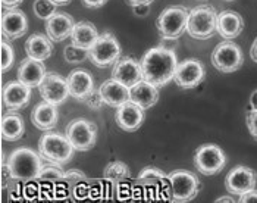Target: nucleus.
Listing matches in <instances>:
<instances>
[{
  "mask_svg": "<svg viewBox=\"0 0 257 203\" xmlns=\"http://www.w3.org/2000/svg\"><path fill=\"white\" fill-rule=\"evenodd\" d=\"M143 80L156 87H163L174 78L177 69V55L166 47H153L147 50L140 62Z\"/></svg>",
  "mask_w": 257,
  "mask_h": 203,
  "instance_id": "f257e3e1",
  "label": "nucleus"
},
{
  "mask_svg": "<svg viewBox=\"0 0 257 203\" xmlns=\"http://www.w3.org/2000/svg\"><path fill=\"white\" fill-rule=\"evenodd\" d=\"M6 166L12 178L20 181H33L39 178L43 163L37 152L28 147H20L11 153Z\"/></svg>",
  "mask_w": 257,
  "mask_h": 203,
  "instance_id": "f03ea898",
  "label": "nucleus"
},
{
  "mask_svg": "<svg viewBox=\"0 0 257 203\" xmlns=\"http://www.w3.org/2000/svg\"><path fill=\"white\" fill-rule=\"evenodd\" d=\"M218 14L213 6L201 5L190 11L185 31L196 40H207L216 31Z\"/></svg>",
  "mask_w": 257,
  "mask_h": 203,
  "instance_id": "7ed1b4c3",
  "label": "nucleus"
},
{
  "mask_svg": "<svg viewBox=\"0 0 257 203\" xmlns=\"http://www.w3.org/2000/svg\"><path fill=\"white\" fill-rule=\"evenodd\" d=\"M188 14L190 11L184 6L166 8L156 20V28L159 30L160 36L166 40L179 39L187 28Z\"/></svg>",
  "mask_w": 257,
  "mask_h": 203,
  "instance_id": "20e7f679",
  "label": "nucleus"
},
{
  "mask_svg": "<svg viewBox=\"0 0 257 203\" xmlns=\"http://www.w3.org/2000/svg\"><path fill=\"white\" fill-rule=\"evenodd\" d=\"M168 181L174 202H190L197 196L201 188L197 175L187 169H177L168 174Z\"/></svg>",
  "mask_w": 257,
  "mask_h": 203,
  "instance_id": "39448f33",
  "label": "nucleus"
},
{
  "mask_svg": "<svg viewBox=\"0 0 257 203\" xmlns=\"http://www.w3.org/2000/svg\"><path fill=\"white\" fill-rule=\"evenodd\" d=\"M40 156L46 161L53 163L68 162L74 155V147L66 136L59 133H47L44 134L39 143Z\"/></svg>",
  "mask_w": 257,
  "mask_h": 203,
  "instance_id": "423d86ee",
  "label": "nucleus"
},
{
  "mask_svg": "<svg viewBox=\"0 0 257 203\" xmlns=\"http://www.w3.org/2000/svg\"><path fill=\"white\" fill-rule=\"evenodd\" d=\"M87 52L90 61L99 68L115 65V62L120 58V46L115 36L110 33L99 34L97 40L93 43V46Z\"/></svg>",
  "mask_w": 257,
  "mask_h": 203,
  "instance_id": "0eeeda50",
  "label": "nucleus"
},
{
  "mask_svg": "<svg viewBox=\"0 0 257 203\" xmlns=\"http://www.w3.org/2000/svg\"><path fill=\"white\" fill-rule=\"evenodd\" d=\"M66 137L71 142L74 150L87 152L97 140V127L96 124L84 118H77L69 122L66 127Z\"/></svg>",
  "mask_w": 257,
  "mask_h": 203,
  "instance_id": "6e6552de",
  "label": "nucleus"
},
{
  "mask_svg": "<svg viewBox=\"0 0 257 203\" xmlns=\"http://www.w3.org/2000/svg\"><path fill=\"white\" fill-rule=\"evenodd\" d=\"M194 165L203 175H215L226 165V156L216 144H203L196 150Z\"/></svg>",
  "mask_w": 257,
  "mask_h": 203,
  "instance_id": "1a4fd4ad",
  "label": "nucleus"
},
{
  "mask_svg": "<svg viewBox=\"0 0 257 203\" xmlns=\"http://www.w3.org/2000/svg\"><path fill=\"white\" fill-rule=\"evenodd\" d=\"M242 62L244 56L241 47L231 40L219 43L212 52V63L220 72H234L242 66Z\"/></svg>",
  "mask_w": 257,
  "mask_h": 203,
  "instance_id": "9d476101",
  "label": "nucleus"
},
{
  "mask_svg": "<svg viewBox=\"0 0 257 203\" xmlns=\"http://www.w3.org/2000/svg\"><path fill=\"white\" fill-rule=\"evenodd\" d=\"M204 77H206V69L201 62L197 59H185L177 65L174 81L177 82V85L181 88L190 90L200 85L204 80Z\"/></svg>",
  "mask_w": 257,
  "mask_h": 203,
  "instance_id": "9b49d317",
  "label": "nucleus"
},
{
  "mask_svg": "<svg viewBox=\"0 0 257 203\" xmlns=\"http://www.w3.org/2000/svg\"><path fill=\"white\" fill-rule=\"evenodd\" d=\"M39 90L43 100L52 103V105H56V106L62 105L69 96L66 78H63L62 75L55 74V72L44 75L43 81L40 82Z\"/></svg>",
  "mask_w": 257,
  "mask_h": 203,
  "instance_id": "f8f14e48",
  "label": "nucleus"
},
{
  "mask_svg": "<svg viewBox=\"0 0 257 203\" xmlns=\"http://www.w3.org/2000/svg\"><path fill=\"white\" fill-rule=\"evenodd\" d=\"M257 174L247 166H235L231 169L225 178V187L231 194L241 196L256 187Z\"/></svg>",
  "mask_w": 257,
  "mask_h": 203,
  "instance_id": "ddd939ff",
  "label": "nucleus"
},
{
  "mask_svg": "<svg viewBox=\"0 0 257 203\" xmlns=\"http://www.w3.org/2000/svg\"><path fill=\"white\" fill-rule=\"evenodd\" d=\"M0 30L6 40L20 39L28 30V20L22 11L17 8H9L2 17Z\"/></svg>",
  "mask_w": 257,
  "mask_h": 203,
  "instance_id": "4468645a",
  "label": "nucleus"
},
{
  "mask_svg": "<svg viewBox=\"0 0 257 203\" xmlns=\"http://www.w3.org/2000/svg\"><path fill=\"white\" fill-rule=\"evenodd\" d=\"M112 75L115 80H118L123 85H126L128 88H131L133 85H136L137 82L143 80L141 65L130 56L119 58L118 61L115 62Z\"/></svg>",
  "mask_w": 257,
  "mask_h": 203,
  "instance_id": "2eb2a0df",
  "label": "nucleus"
},
{
  "mask_svg": "<svg viewBox=\"0 0 257 203\" xmlns=\"http://www.w3.org/2000/svg\"><path fill=\"white\" fill-rule=\"evenodd\" d=\"M115 121L119 125V128L123 131H128V133L137 131L141 127V124L144 122V111L134 102H125L118 108Z\"/></svg>",
  "mask_w": 257,
  "mask_h": 203,
  "instance_id": "dca6fc26",
  "label": "nucleus"
},
{
  "mask_svg": "<svg viewBox=\"0 0 257 203\" xmlns=\"http://www.w3.org/2000/svg\"><path fill=\"white\" fill-rule=\"evenodd\" d=\"M31 99V88L18 80L8 82L3 88V103L9 111H20Z\"/></svg>",
  "mask_w": 257,
  "mask_h": 203,
  "instance_id": "f3484780",
  "label": "nucleus"
},
{
  "mask_svg": "<svg viewBox=\"0 0 257 203\" xmlns=\"http://www.w3.org/2000/svg\"><path fill=\"white\" fill-rule=\"evenodd\" d=\"M74 24L75 21L71 15L56 12L49 20H46V34L52 41L59 43L71 36Z\"/></svg>",
  "mask_w": 257,
  "mask_h": 203,
  "instance_id": "a211bd4d",
  "label": "nucleus"
},
{
  "mask_svg": "<svg viewBox=\"0 0 257 203\" xmlns=\"http://www.w3.org/2000/svg\"><path fill=\"white\" fill-rule=\"evenodd\" d=\"M68 90H69V96H72L77 100H84L93 90H94V82L93 77L90 72H87L85 69H74L68 78Z\"/></svg>",
  "mask_w": 257,
  "mask_h": 203,
  "instance_id": "6ab92c4d",
  "label": "nucleus"
},
{
  "mask_svg": "<svg viewBox=\"0 0 257 203\" xmlns=\"http://www.w3.org/2000/svg\"><path fill=\"white\" fill-rule=\"evenodd\" d=\"M244 30V20L235 11H223L216 18V31L225 39L232 40Z\"/></svg>",
  "mask_w": 257,
  "mask_h": 203,
  "instance_id": "aec40b11",
  "label": "nucleus"
},
{
  "mask_svg": "<svg viewBox=\"0 0 257 203\" xmlns=\"http://www.w3.org/2000/svg\"><path fill=\"white\" fill-rule=\"evenodd\" d=\"M46 74L47 72H46L44 63L33 58H25L21 62L20 68H18V80L22 84L28 85L30 88L39 87Z\"/></svg>",
  "mask_w": 257,
  "mask_h": 203,
  "instance_id": "412c9836",
  "label": "nucleus"
},
{
  "mask_svg": "<svg viewBox=\"0 0 257 203\" xmlns=\"http://www.w3.org/2000/svg\"><path fill=\"white\" fill-rule=\"evenodd\" d=\"M99 91L103 102L112 108H119L120 105L130 100V88L118 80H115L113 77L103 82L100 85Z\"/></svg>",
  "mask_w": 257,
  "mask_h": 203,
  "instance_id": "4be33fe9",
  "label": "nucleus"
},
{
  "mask_svg": "<svg viewBox=\"0 0 257 203\" xmlns=\"http://www.w3.org/2000/svg\"><path fill=\"white\" fill-rule=\"evenodd\" d=\"M130 100L134 102L143 111H146L158 103L159 88L150 82L141 80L130 88Z\"/></svg>",
  "mask_w": 257,
  "mask_h": 203,
  "instance_id": "5701e85b",
  "label": "nucleus"
},
{
  "mask_svg": "<svg viewBox=\"0 0 257 203\" xmlns=\"http://www.w3.org/2000/svg\"><path fill=\"white\" fill-rule=\"evenodd\" d=\"M58 117H59L58 106L43 100L34 108V111L31 114V121L39 130L47 131V130H52L56 127Z\"/></svg>",
  "mask_w": 257,
  "mask_h": 203,
  "instance_id": "b1692460",
  "label": "nucleus"
},
{
  "mask_svg": "<svg viewBox=\"0 0 257 203\" xmlns=\"http://www.w3.org/2000/svg\"><path fill=\"white\" fill-rule=\"evenodd\" d=\"M25 52H27L28 58L44 62L52 56L53 44L47 36L36 33L31 37H28V40L25 43Z\"/></svg>",
  "mask_w": 257,
  "mask_h": 203,
  "instance_id": "393cba45",
  "label": "nucleus"
},
{
  "mask_svg": "<svg viewBox=\"0 0 257 203\" xmlns=\"http://www.w3.org/2000/svg\"><path fill=\"white\" fill-rule=\"evenodd\" d=\"M69 37H71L74 46L88 50L93 46V43L97 40L99 33H97V28L91 22L81 21V22H75L74 24L72 33H71Z\"/></svg>",
  "mask_w": 257,
  "mask_h": 203,
  "instance_id": "a878e982",
  "label": "nucleus"
},
{
  "mask_svg": "<svg viewBox=\"0 0 257 203\" xmlns=\"http://www.w3.org/2000/svg\"><path fill=\"white\" fill-rule=\"evenodd\" d=\"M25 127L24 120L17 111H11L5 114L2 118V137L8 142H17L24 136Z\"/></svg>",
  "mask_w": 257,
  "mask_h": 203,
  "instance_id": "bb28decb",
  "label": "nucleus"
},
{
  "mask_svg": "<svg viewBox=\"0 0 257 203\" xmlns=\"http://www.w3.org/2000/svg\"><path fill=\"white\" fill-rule=\"evenodd\" d=\"M131 172L128 169V166L120 161L107 163V166L104 168V178L112 181V183H119L122 180L130 178Z\"/></svg>",
  "mask_w": 257,
  "mask_h": 203,
  "instance_id": "cd10ccee",
  "label": "nucleus"
},
{
  "mask_svg": "<svg viewBox=\"0 0 257 203\" xmlns=\"http://www.w3.org/2000/svg\"><path fill=\"white\" fill-rule=\"evenodd\" d=\"M65 172L60 169L58 163L50 162V165H43L39 172V178L43 181H59L63 178Z\"/></svg>",
  "mask_w": 257,
  "mask_h": 203,
  "instance_id": "c85d7f7f",
  "label": "nucleus"
},
{
  "mask_svg": "<svg viewBox=\"0 0 257 203\" xmlns=\"http://www.w3.org/2000/svg\"><path fill=\"white\" fill-rule=\"evenodd\" d=\"M56 5L50 0H36L34 5H33V9H34V14L37 15V18L40 20H49L52 15L56 14Z\"/></svg>",
  "mask_w": 257,
  "mask_h": 203,
  "instance_id": "c756f323",
  "label": "nucleus"
},
{
  "mask_svg": "<svg viewBox=\"0 0 257 203\" xmlns=\"http://www.w3.org/2000/svg\"><path fill=\"white\" fill-rule=\"evenodd\" d=\"M14 49L8 41H0V71H8L14 63Z\"/></svg>",
  "mask_w": 257,
  "mask_h": 203,
  "instance_id": "7c9ffc66",
  "label": "nucleus"
},
{
  "mask_svg": "<svg viewBox=\"0 0 257 203\" xmlns=\"http://www.w3.org/2000/svg\"><path fill=\"white\" fill-rule=\"evenodd\" d=\"M165 177H166V174H165L163 171H160L158 168H153V166H147V168H144V169L140 172L137 181L147 185V184L156 183V181L165 178Z\"/></svg>",
  "mask_w": 257,
  "mask_h": 203,
  "instance_id": "2f4dec72",
  "label": "nucleus"
},
{
  "mask_svg": "<svg viewBox=\"0 0 257 203\" xmlns=\"http://www.w3.org/2000/svg\"><path fill=\"white\" fill-rule=\"evenodd\" d=\"M63 55H65V59L69 63H78V62H84L88 58V52L85 49H81L77 47L74 44H69L65 47L63 50Z\"/></svg>",
  "mask_w": 257,
  "mask_h": 203,
  "instance_id": "473e14b6",
  "label": "nucleus"
},
{
  "mask_svg": "<svg viewBox=\"0 0 257 203\" xmlns=\"http://www.w3.org/2000/svg\"><path fill=\"white\" fill-rule=\"evenodd\" d=\"M84 103L88 106V108H91V109H94V111H99L100 108L103 106V99H101V94H100L99 90H93L85 99H84Z\"/></svg>",
  "mask_w": 257,
  "mask_h": 203,
  "instance_id": "72a5a7b5",
  "label": "nucleus"
},
{
  "mask_svg": "<svg viewBox=\"0 0 257 203\" xmlns=\"http://www.w3.org/2000/svg\"><path fill=\"white\" fill-rule=\"evenodd\" d=\"M247 128L250 134L257 140V111H250L247 114Z\"/></svg>",
  "mask_w": 257,
  "mask_h": 203,
  "instance_id": "f704fd0d",
  "label": "nucleus"
},
{
  "mask_svg": "<svg viewBox=\"0 0 257 203\" xmlns=\"http://www.w3.org/2000/svg\"><path fill=\"white\" fill-rule=\"evenodd\" d=\"M238 202L257 203V190L256 188H253V190H250V191H247V193L241 194V196H239V199H238Z\"/></svg>",
  "mask_w": 257,
  "mask_h": 203,
  "instance_id": "c9c22d12",
  "label": "nucleus"
},
{
  "mask_svg": "<svg viewBox=\"0 0 257 203\" xmlns=\"http://www.w3.org/2000/svg\"><path fill=\"white\" fill-rule=\"evenodd\" d=\"M106 2H107V0H82V3H84L87 8H90V9L100 8V6H103Z\"/></svg>",
  "mask_w": 257,
  "mask_h": 203,
  "instance_id": "e433bc0d",
  "label": "nucleus"
},
{
  "mask_svg": "<svg viewBox=\"0 0 257 203\" xmlns=\"http://www.w3.org/2000/svg\"><path fill=\"white\" fill-rule=\"evenodd\" d=\"M0 2H2V5H3L5 8L9 9V8H17V6L21 5L24 0H0Z\"/></svg>",
  "mask_w": 257,
  "mask_h": 203,
  "instance_id": "4c0bfd02",
  "label": "nucleus"
},
{
  "mask_svg": "<svg viewBox=\"0 0 257 203\" xmlns=\"http://www.w3.org/2000/svg\"><path fill=\"white\" fill-rule=\"evenodd\" d=\"M155 0H126L128 5H131L133 8L134 6H140V5H152Z\"/></svg>",
  "mask_w": 257,
  "mask_h": 203,
  "instance_id": "58836bf2",
  "label": "nucleus"
},
{
  "mask_svg": "<svg viewBox=\"0 0 257 203\" xmlns=\"http://www.w3.org/2000/svg\"><path fill=\"white\" fill-rule=\"evenodd\" d=\"M250 108L253 111H257V90H254L250 96Z\"/></svg>",
  "mask_w": 257,
  "mask_h": 203,
  "instance_id": "ea45409f",
  "label": "nucleus"
},
{
  "mask_svg": "<svg viewBox=\"0 0 257 203\" xmlns=\"http://www.w3.org/2000/svg\"><path fill=\"white\" fill-rule=\"evenodd\" d=\"M250 56H251V59L257 63V39L253 43V46H251V50H250Z\"/></svg>",
  "mask_w": 257,
  "mask_h": 203,
  "instance_id": "a19ab883",
  "label": "nucleus"
},
{
  "mask_svg": "<svg viewBox=\"0 0 257 203\" xmlns=\"http://www.w3.org/2000/svg\"><path fill=\"white\" fill-rule=\"evenodd\" d=\"M216 202H218V203H220V202H231V203H232V202H235V200H234V199H232L231 196H222V197H219Z\"/></svg>",
  "mask_w": 257,
  "mask_h": 203,
  "instance_id": "79ce46f5",
  "label": "nucleus"
},
{
  "mask_svg": "<svg viewBox=\"0 0 257 203\" xmlns=\"http://www.w3.org/2000/svg\"><path fill=\"white\" fill-rule=\"evenodd\" d=\"M50 2H53L56 6H65V5H68L71 0H50Z\"/></svg>",
  "mask_w": 257,
  "mask_h": 203,
  "instance_id": "37998d69",
  "label": "nucleus"
},
{
  "mask_svg": "<svg viewBox=\"0 0 257 203\" xmlns=\"http://www.w3.org/2000/svg\"><path fill=\"white\" fill-rule=\"evenodd\" d=\"M223 2H234V0H223Z\"/></svg>",
  "mask_w": 257,
  "mask_h": 203,
  "instance_id": "c03bdc74",
  "label": "nucleus"
}]
</instances>
